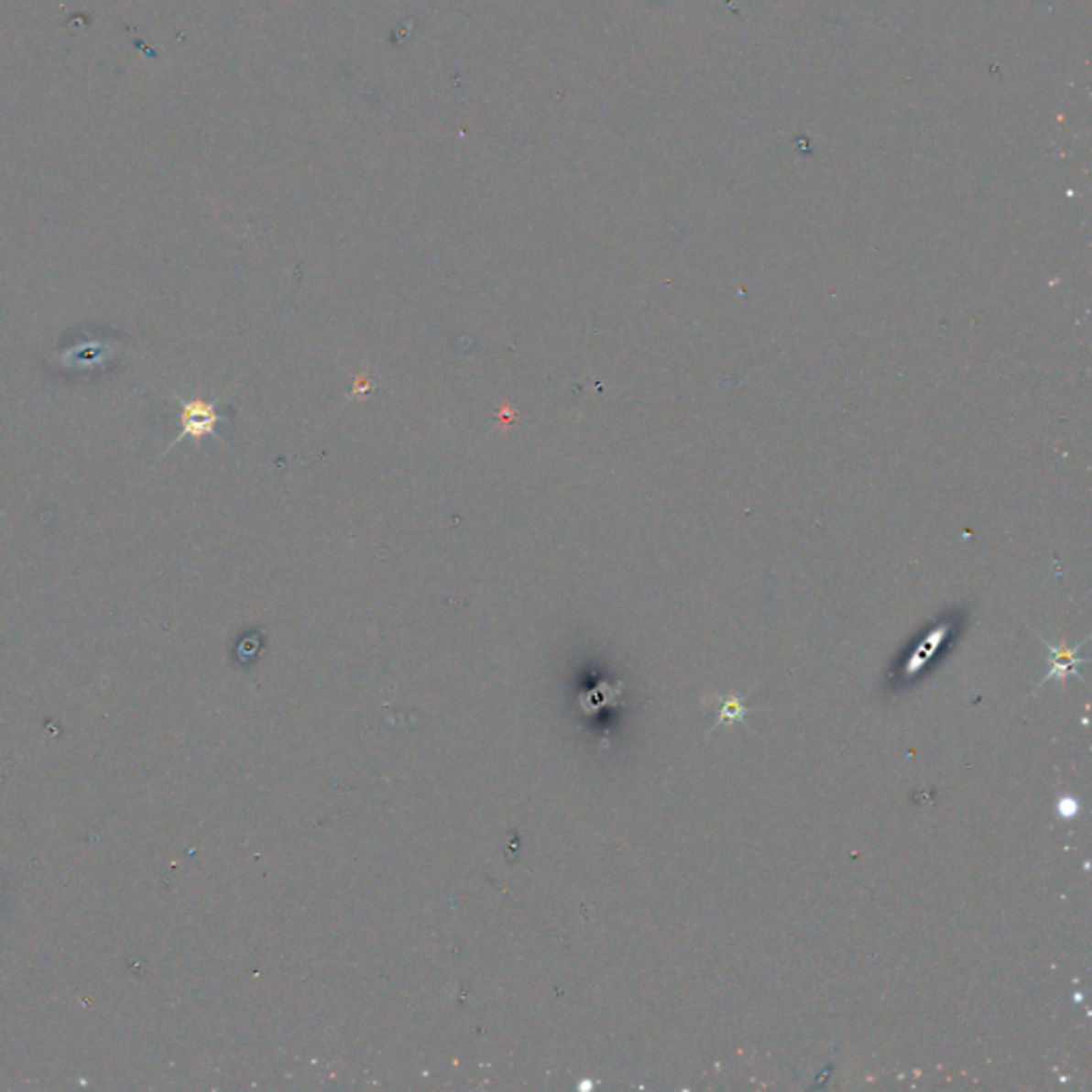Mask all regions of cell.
Listing matches in <instances>:
<instances>
[{
  "label": "cell",
  "mask_w": 1092,
  "mask_h": 1092,
  "mask_svg": "<svg viewBox=\"0 0 1092 1092\" xmlns=\"http://www.w3.org/2000/svg\"><path fill=\"white\" fill-rule=\"evenodd\" d=\"M3 902H5V888H3V886H0V909H3V907H5V905H3Z\"/></svg>",
  "instance_id": "obj_5"
},
{
  "label": "cell",
  "mask_w": 1092,
  "mask_h": 1092,
  "mask_svg": "<svg viewBox=\"0 0 1092 1092\" xmlns=\"http://www.w3.org/2000/svg\"><path fill=\"white\" fill-rule=\"evenodd\" d=\"M1039 639H1042V636H1039ZM1042 642L1050 651V672L1037 682L1035 689L1043 687L1045 682L1052 679H1058V681H1067L1069 677L1080 679V666L1087 664V660L1077 658V651H1080V647L1087 642V639H1084L1077 647H1065V645L1054 647V645H1050L1045 639H1042Z\"/></svg>",
  "instance_id": "obj_2"
},
{
  "label": "cell",
  "mask_w": 1092,
  "mask_h": 1092,
  "mask_svg": "<svg viewBox=\"0 0 1092 1092\" xmlns=\"http://www.w3.org/2000/svg\"><path fill=\"white\" fill-rule=\"evenodd\" d=\"M175 399H178L180 404V422H181V429H180V435L175 438L171 444H169L167 451H171L173 446H178L181 440L191 438L201 444V440L205 438V435H213L216 433V427L220 420L226 419V412H223V408L218 404H210V401H203V399H184V398H178L175 395Z\"/></svg>",
  "instance_id": "obj_1"
},
{
  "label": "cell",
  "mask_w": 1092,
  "mask_h": 1092,
  "mask_svg": "<svg viewBox=\"0 0 1092 1092\" xmlns=\"http://www.w3.org/2000/svg\"><path fill=\"white\" fill-rule=\"evenodd\" d=\"M1077 811H1080V803L1074 801V798H1063V801H1058V814L1063 817H1074L1077 815Z\"/></svg>",
  "instance_id": "obj_4"
},
{
  "label": "cell",
  "mask_w": 1092,
  "mask_h": 1092,
  "mask_svg": "<svg viewBox=\"0 0 1092 1092\" xmlns=\"http://www.w3.org/2000/svg\"><path fill=\"white\" fill-rule=\"evenodd\" d=\"M749 693L751 692H747L745 695H730V698H726L724 702H721V711L717 715V721H715V726L711 727V734L715 730H717L719 726H724V724H734V721H743V724H745V721H747V711H749V708H747V704H745V698Z\"/></svg>",
  "instance_id": "obj_3"
}]
</instances>
